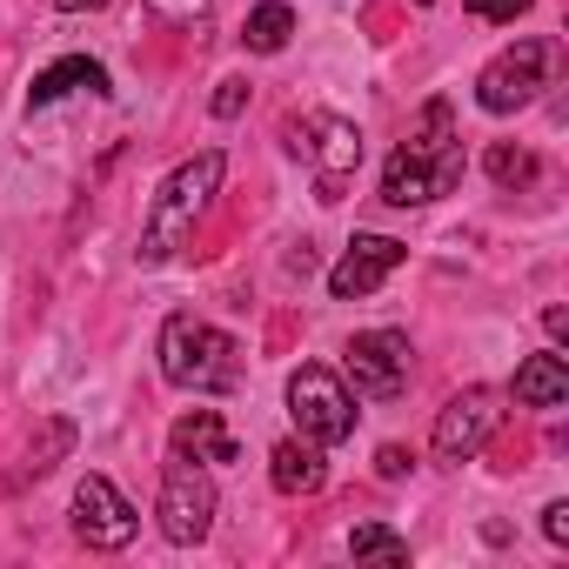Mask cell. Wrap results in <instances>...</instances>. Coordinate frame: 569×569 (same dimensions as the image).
<instances>
[{"instance_id": "cell-1", "label": "cell", "mask_w": 569, "mask_h": 569, "mask_svg": "<svg viewBox=\"0 0 569 569\" xmlns=\"http://www.w3.org/2000/svg\"><path fill=\"white\" fill-rule=\"evenodd\" d=\"M462 168H469V161H462L456 108L436 94V101H422L409 141L389 154V168H382V201H389V208H429V201H442V194L462 188Z\"/></svg>"}, {"instance_id": "cell-2", "label": "cell", "mask_w": 569, "mask_h": 569, "mask_svg": "<svg viewBox=\"0 0 569 569\" xmlns=\"http://www.w3.org/2000/svg\"><path fill=\"white\" fill-rule=\"evenodd\" d=\"M221 174H228V154L221 148H201V154H188V161H174L168 174H161V188H154V201H148V221H141V268H161V261H174L188 241H194V228H201V214L214 208V194H221Z\"/></svg>"}, {"instance_id": "cell-3", "label": "cell", "mask_w": 569, "mask_h": 569, "mask_svg": "<svg viewBox=\"0 0 569 569\" xmlns=\"http://www.w3.org/2000/svg\"><path fill=\"white\" fill-rule=\"evenodd\" d=\"M161 382L181 389V396H228L241 389V342L201 316H168L161 322Z\"/></svg>"}, {"instance_id": "cell-4", "label": "cell", "mask_w": 569, "mask_h": 569, "mask_svg": "<svg viewBox=\"0 0 569 569\" xmlns=\"http://www.w3.org/2000/svg\"><path fill=\"white\" fill-rule=\"evenodd\" d=\"M289 154L316 174V201H342L349 194V181H356V168H362V128L349 121V114H329V108H316V114H296L289 128Z\"/></svg>"}, {"instance_id": "cell-5", "label": "cell", "mask_w": 569, "mask_h": 569, "mask_svg": "<svg viewBox=\"0 0 569 569\" xmlns=\"http://www.w3.org/2000/svg\"><path fill=\"white\" fill-rule=\"evenodd\" d=\"M214 509H221L214 476H208L201 462H188V456H168V462H161V496H154V522H161V536H168L174 549H194V542H208Z\"/></svg>"}, {"instance_id": "cell-6", "label": "cell", "mask_w": 569, "mask_h": 569, "mask_svg": "<svg viewBox=\"0 0 569 569\" xmlns=\"http://www.w3.org/2000/svg\"><path fill=\"white\" fill-rule=\"evenodd\" d=\"M549 74H556V41L529 34V41L502 48V54L476 74V108H482V114H522V108L549 88Z\"/></svg>"}, {"instance_id": "cell-7", "label": "cell", "mask_w": 569, "mask_h": 569, "mask_svg": "<svg viewBox=\"0 0 569 569\" xmlns=\"http://www.w3.org/2000/svg\"><path fill=\"white\" fill-rule=\"evenodd\" d=\"M289 416H296V436H309V442L336 449V442H349V436H356V389H349L336 369L302 362V369L289 376Z\"/></svg>"}, {"instance_id": "cell-8", "label": "cell", "mask_w": 569, "mask_h": 569, "mask_svg": "<svg viewBox=\"0 0 569 569\" xmlns=\"http://www.w3.org/2000/svg\"><path fill=\"white\" fill-rule=\"evenodd\" d=\"M496 429H502V389H489V382H469V389H456V396L436 409L429 449H436V462L462 469V462H476V456L489 449V436H496Z\"/></svg>"}, {"instance_id": "cell-9", "label": "cell", "mask_w": 569, "mask_h": 569, "mask_svg": "<svg viewBox=\"0 0 569 569\" xmlns=\"http://www.w3.org/2000/svg\"><path fill=\"white\" fill-rule=\"evenodd\" d=\"M416 376V349L402 329H362L342 349V382H356L362 402H396Z\"/></svg>"}, {"instance_id": "cell-10", "label": "cell", "mask_w": 569, "mask_h": 569, "mask_svg": "<svg viewBox=\"0 0 569 569\" xmlns=\"http://www.w3.org/2000/svg\"><path fill=\"white\" fill-rule=\"evenodd\" d=\"M68 516H74V536H81L88 549H101V556L128 549V542H134V529H141L134 502H128V496H121L108 476H81V489H74Z\"/></svg>"}, {"instance_id": "cell-11", "label": "cell", "mask_w": 569, "mask_h": 569, "mask_svg": "<svg viewBox=\"0 0 569 569\" xmlns=\"http://www.w3.org/2000/svg\"><path fill=\"white\" fill-rule=\"evenodd\" d=\"M402 261H409V241H396V234H356V241L342 248V261L329 268V296H336V302H362V296L382 289Z\"/></svg>"}, {"instance_id": "cell-12", "label": "cell", "mask_w": 569, "mask_h": 569, "mask_svg": "<svg viewBox=\"0 0 569 569\" xmlns=\"http://www.w3.org/2000/svg\"><path fill=\"white\" fill-rule=\"evenodd\" d=\"M68 94H94V101H101V94H108V68H101V61H88V54H61L54 68H41V74H34V88H28V121H34V114H48V108H54V101H68Z\"/></svg>"}, {"instance_id": "cell-13", "label": "cell", "mask_w": 569, "mask_h": 569, "mask_svg": "<svg viewBox=\"0 0 569 569\" xmlns=\"http://www.w3.org/2000/svg\"><path fill=\"white\" fill-rule=\"evenodd\" d=\"M168 456H188V462H241V442L228 436L221 409H188L168 429Z\"/></svg>"}, {"instance_id": "cell-14", "label": "cell", "mask_w": 569, "mask_h": 569, "mask_svg": "<svg viewBox=\"0 0 569 569\" xmlns=\"http://www.w3.org/2000/svg\"><path fill=\"white\" fill-rule=\"evenodd\" d=\"M268 482H274L281 496H322V482H329L322 442H309V436L274 442V456H268Z\"/></svg>"}, {"instance_id": "cell-15", "label": "cell", "mask_w": 569, "mask_h": 569, "mask_svg": "<svg viewBox=\"0 0 569 569\" xmlns=\"http://www.w3.org/2000/svg\"><path fill=\"white\" fill-rule=\"evenodd\" d=\"M509 396H516V409H562V402H569V362H562L556 349L529 356V362L516 369Z\"/></svg>"}, {"instance_id": "cell-16", "label": "cell", "mask_w": 569, "mask_h": 569, "mask_svg": "<svg viewBox=\"0 0 569 569\" xmlns=\"http://www.w3.org/2000/svg\"><path fill=\"white\" fill-rule=\"evenodd\" d=\"M296 41V8L289 0H261V8H248V21H241V48L248 54H281Z\"/></svg>"}, {"instance_id": "cell-17", "label": "cell", "mask_w": 569, "mask_h": 569, "mask_svg": "<svg viewBox=\"0 0 569 569\" xmlns=\"http://www.w3.org/2000/svg\"><path fill=\"white\" fill-rule=\"evenodd\" d=\"M68 456H74V422H68V416H48V422L28 436V462H21V476L41 482V476H54Z\"/></svg>"}, {"instance_id": "cell-18", "label": "cell", "mask_w": 569, "mask_h": 569, "mask_svg": "<svg viewBox=\"0 0 569 569\" xmlns=\"http://www.w3.org/2000/svg\"><path fill=\"white\" fill-rule=\"evenodd\" d=\"M482 168H489V181H496V188H529V181L542 174V161H536L529 148H516V141H496Z\"/></svg>"}, {"instance_id": "cell-19", "label": "cell", "mask_w": 569, "mask_h": 569, "mask_svg": "<svg viewBox=\"0 0 569 569\" xmlns=\"http://www.w3.org/2000/svg\"><path fill=\"white\" fill-rule=\"evenodd\" d=\"M349 556H376V562H409V536H396L389 522H356V529H349Z\"/></svg>"}, {"instance_id": "cell-20", "label": "cell", "mask_w": 569, "mask_h": 569, "mask_svg": "<svg viewBox=\"0 0 569 569\" xmlns=\"http://www.w3.org/2000/svg\"><path fill=\"white\" fill-rule=\"evenodd\" d=\"M141 8L154 21H168V28H201L208 21V0H141Z\"/></svg>"}, {"instance_id": "cell-21", "label": "cell", "mask_w": 569, "mask_h": 569, "mask_svg": "<svg viewBox=\"0 0 569 569\" xmlns=\"http://www.w3.org/2000/svg\"><path fill=\"white\" fill-rule=\"evenodd\" d=\"M469 8V21H489V28H502V21H516V14H529L536 0H462Z\"/></svg>"}, {"instance_id": "cell-22", "label": "cell", "mask_w": 569, "mask_h": 569, "mask_svg": "<svg viewBox=\"0 0 569 569\" xmlns=\"http://www.w3.org/2000/svg\"><path fill=\"white\" fill-rule=\"evenodd\" d=\"M208 108H214V121H234V114L248 108V81H241V74H228V81L214 88V101H208Z\"/></svg>"}, {"instance_id": "cell-23", "label": "cell", "mask_w": 569, "mask_h": 569, "mask_svg": "<svg viewBox=\"0 0 569 569\" xmlns=\"http://www.w3.org/2000/svg\"><path fill=\"white\" fill-rule=\"evenodd\" d=\"M409 469H416V456H409L402 442H382V449H376V476H382V482H402Z\"/></svg>"}, {"instance_id": "cell-24", "label": "cell", "mask_w": 569, "mask_h": 569, "mask_svg": "<svg viewBox=\"0 0 569 569\" xmlns=\"http://www.w3.org/2000/svg\"><path fill=\"white\" fill-rule=\"evenodd\" d=\"M542 536H549L556 549H569V502H549V509H542Z\"/></svg>"}, {"instance_id": "cell-25", "label": "cell", "mask_w": 569, "mask_h": 569, "mask_svg": "<svg viewBox=\"0 0 569 569\" xmlns=\"http://www.w3.org/2000/svg\"><path fill=\"white\" fill-rule=\"evenodd\" d=\"M542 329L562 342V336H569V309H562V302H549V309H542Z\"/></svg>"}, {"instance_id": "cell-26", "label": "cell", "mask_w": 569, "mask_h": 569, "mask_svg": "<svg viewBox=\"0 0 569 569\" xmlns=\"http://www.w3.org/2000/svg\"><path fill=\"white\" fill-rule=\"evenodd\" d=\"M54 8H61V14H101L108 0H54Z\"/></svg>"}, {"instance_id": "cell-27", "label": "cell", "mask_w": 569, "mask_h": 569, "mask_svg": "<svg viewBox=\"0 0 569 569\" xmlns=\"http://www.w3.org/2000/svg\"><path fill=\"white\" fill-rule=\"evenodd\" d=\"M416 8H436V0H416Z\"/></svg>"}]
</instances>
